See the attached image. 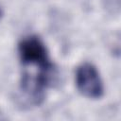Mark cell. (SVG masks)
<instances>
[{"mask_svg":"<svg viewBox=\"0 0 121 121\" xmlns=\"http://www.w3.org/2000/svg\"><path fill=\"white\" fill-rule=\"evenodd\" d=\"M2 16H3V9H2L1 6H0V19H1Z\"/></svg>","mask_w":121,"mask_h":121,"instance_id":"cell-4","label":"cell"},{"mask_svg":"<svg viewBox=\"0 0 121 121\" xmlns=\"http://www.w3.org/2000/svg\"><path fill=\"white\" fill-rule=\"evenodd\" d=\"M107 10L113 14H118L120 10V0H103Z\"/></svg>","mask_w":121,"mask_h":121,"instance_id":"cell-3","label":"cell"},{"mask_svg":"<svg viewBox=\"0 0 121 121\" xmlns=\"http://www.w3.org/2000/svg\"><path fill=\"white\" fill-rule=\"evenodd\" d=\"M76 86L78 92L88 98H100L104 94V85L97 68L90 63H81L76 71Z\"/></svg>","mask_w":121,"mask_h":121,"instance_id":"cell-2","label":"cell"},{"mask_svg":"<svg viewBox=\"0 0 121 121\" xmlns=\"http://www.w3.org/2000/svg\"><path fill=\"white\" fill-rule=\"evenodd\" d=\"M18 52L24 66L47 68L54 66L44 43L35 35L24 38L18 44Z\"/></svg>","mask_w":121,"mask_h":121,"instance_id":"cell-1","label":"cell"}]
</instances>
